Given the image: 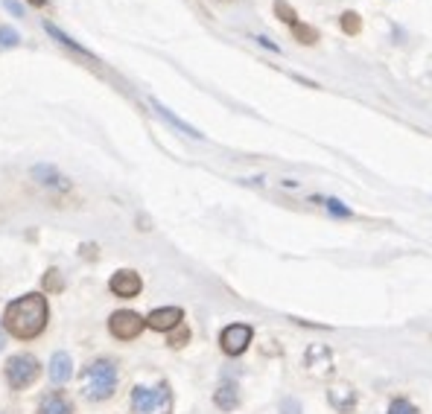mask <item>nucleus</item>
Returning <instances> with one entry per match:
<instances>
[{
    "label": "nucleus",
    "instance_id": "1",
    "mask_svg": "<svg viewBox=\"0 0 432 414\" xmlns=\"http://www.w3.org/2000/svg\"><path fill=\"white\" fill-rule=\"evenodd\" d=\"M50 318V306H47V297L38 292H29L24 297H15V301L6 306L3 312V327L15 339L29 341L44 333Z\"/></svg>",
    "mask_w": 432,
    "mask_h": 414
},
{
    "label": "nucleus",
    "instance_id": "2",
    "mask_svg": "<svg viewBox=\"0 0 432 414\" xmlns=\"http://www.w3.org/2000/svg\"><path fill=\"white\" fill-rule=\"evenodd\" d=\"M117 388V368L108 359H96L85 368V394L91 400H108Z\"/></svg>",
    "mask_w": 432,
    "mask_h": 414
},
{
    "label": "nucleus",
    "instance_id": "3",
    "mask_svg": "<svg viewBox=\"0 0 432 414\" xmlns=\"http://www.w3.org/2000/svg\"><path fill=\"white\" fill-rule=\"evenodd\" d=\"M131 408L138 414H170L173 411V394L170 385L161 383L155 388H143L138 385L131 391Z\"/></svg>",
    "mask_w": 432,
    "mask_h": 414
},
{
    "label": "nucleus",
    "instance_id": "4",
    "mask_svg": "<svg viewBox=\"0 0 432 414\" xmlns=\"http://www.w3.org/2000/svg\"><path fill=\"white\" fill-rule=\"evenodd\" d=\"M38 374H41V365H38V359L32 356V353H15L6 362V383L15 391L29 388L38 379Z\"/></svg>",
    "mask_w": 432,
    "mask_h": 414
},
{
    "label": "nucleus",
    "instance_id": "5",
    "mask_svg": "<svg viewBox=\"0 0 432 414\" xmlns=\"http://www.w3.org/2000/svg\"><path fill=\"white\" fill-rule=\"evenodd\" d=\"M143 327H146V318H141L138 312H131V309H120V312H114V316L108 318L111 336L120 339V341L138 339V336L143 333Z\"/></svg>",
    "mask_w": 432,
    "mask_h": 414
},
{
    "label": "nucleus",
    "instance_id": "6",
    "mask_svg": "<svg viewBox=\"0 0 432 414\" xmlns=\"http://www.w3.org/2000/svg\"><path fill=\"white\" fill-rule=\"evenodd\" d=\"M252 336H254V330L248 324H228L219 336V344L228 356H240V353H245V347L252 344Z\"/></svg>",
    "mask_w": 432,
    "mask_h": 414
},
{
    "label": "nucleus",
    "instance_id": "7",
    "mask_svg": "<svg viewBox=\"0 0 432 414\" xmlns=\"http://www.w3.org/2000/svg\"><path fill=\"white\" fill-rule=\"evenodd\" d=\"M108 289L117 295V297H135L141 295L143 289V280L138 272H131V269H120V272H114L111 280H108Z\"/></svg>",
    "mask_w": 432,
    "mask_h": 414
},
{
    "label": "nucleus",
    "instance_id": "8",
    "mask_svg": "<svg viewBox=\"0 0 432 414\" xmlns=\"http://www.w3.org/2000/svg\"><path fill=\"white\" fill-rule=\"evenodd\" d=\"M181 318H185V312H181L178 306H164V309H155V312H149V318H146V327L158 330V333H170V330L181 327Z\"/></svg>",
    "mask_w": 432,
    "mask_h": 414
},
{
    "label": "nucleus",
    "instance_id": "9",
    "mask_svg": "<svg viewBox=\"0 0 432 414\" xmlns=\"http://www.w3.org/2000/svg\"><path fill=\"white\" fill-rule=\"evenodd\" d=\"M307 368L315 374V376H330L333 374V356L324 344H312L307 350Z\"/></svg>",
    "mask_w": 432,
    "mask_h": 414
},
{
    "label": "nucleus",
    "instance_id": "10",
    "mask_svg": "<svg viewBox=\"0 0 432 414\" xmlns=\"http://www.w3.org/2000/svg\"><path fill=\"white\" fill-rule=\"evenodd\" d=\"M327 400H330V406H333L339 414H351L357 408V391L351 385L339 383V385H333L327 391Z\"/></svg>",
    "mask_w": 432,
    "mask_h": 414
},
{
    "label": "nucleus",
    "instance_id": "11",
    "mask_svg": "<svg viewBox=\"0 0 432 414\" xmlns=\"http://www.w3.org/2000/svg\"><path fill=\"white\" fill-rule=\"evenodd\" d=\"M73 374V362H71V353H53V359H50V379H53L56 385L68 383Z\"/></svg>",
    "mask_w": 432,
    "mask_h": 414
},
{
    "label": "nucleus",
    "instance_id": "12",
    "mask_svg": "<svg viewBox=\"0 0 432 414\" xmlns=\"http://www.w3.org/2000/svg\"><path fill=\"white\" fill-rule=\"evenodd\" d=\"M32 175H36L44 187H59V190H68L71 181L64 178L56 167H50V163H38V167H32Z\"/></svg>",
    "mask_w": 432,
    "mask_h": 414
},
{
    "label": "nucleus",
    "instance_id": "13",
    "mask_svg": "<svg viewBox=\"0 0 432 414\" xmlns=\"http://www.w3.org/2000/svg\"><path fill=\"white\" fill-rule=\"evenodd\" d=\"M38 414H73V406H71V400L64 394L53 391L38 403Z\"/></svg>",
    "mask_w": 432,
    "mask_h": 414
},
{
    "label": "nucleus",
    "instance_id": "14",
    "mask_svg": "<svg viewBox=\"0 0 432 414\" xmlns=\"http://www.w3.org/2000/svg\"><path fill=\"white\" fill-rule=\"evenodd\" d=\"M44 29H47V36H53V38H56V41H59L62 47H71L73 53L85 56V59H94V53H91V50H85V47H82L79 41H73V38L68 36V32H62V29H59V27H56L53 21H44ZM94 61H96V59H94Z\"/></svg>",
    "mask_w": 432,
    "mask_h": 414
},
{
    "label": "nucleus",
    "instance_id": "15",
    "mask_svg": "<svg viewBox=\"0 0 432 414\" xmlns=\"http://www.w3.org/2000/svg\"><path fill=\"white\" fill-rule=\"evenodd\" d=\"M213 403L219 406L222 411H234L240 406V391H237V385L234 383H222L219 391L213 394Z\"/></svg>",
    "mask_w": 432,
    "mask_h": 414
},
{
    "label": "nucleus",
    "instance_id": "16",
    "mask_svg": "<svg viewBox=\"0 0 432 414\" xmlns=\"http://www.w3.org/2000/svg\"><path fill=\"white\" fill-rule=\"evenodd\" d=\"M152 108H155V111H158V114H161V117H164V120H167L170 126H175V128H181V131H185V135H187V138H196V140H199V138H202V131H199V128H193V126H187L185 120H178V117H175V114H173V111H170L167 105H161V103H158V99H152Z\"/></svg>",
    "mask_w": 432,
    "mask_h": 414
},
{
    "label": "nucleus",
    "instance_id": "17",
    "mask_svg": "<svg viewBox=\"0 0 432 414\" xmlns=\"http://www.w3.org/2000/svg\"><path fill=\"white\" fill-rule=\"evenodd\" d=\"M339 29L345 32V36H359L362 32V15L354 12V9H347L339 15Z\"/></svg>",
    "mask_w": 432,
    "mask_h": 414
},
{
    "label": "nucleus",
    "instance_id": "18",
    "mask_svg": "<svg viewBox=\"0 0 432 414\" xmlns=\"http://www.w3.org/2000/svg\"><path fill=\"white\" fill-rule=\"evenodd\" d=\"M292 38H295L298 44H304V47H312L315 41H319V29L310 27V24H304V21H298V24L292 27Z\"/></svg>",
    "mask_w": 432,
    "mask_h": 414
},
{
    "label": "nucleus",
    "instance_id": "19",
    "mask_svg": "<svg viewBox=\"0 0 432 414\" xmlns=\"http://www.w3.org/2000/svg\"><path fill=\"white\" fill-rule=\"evenodd\" d=\"M272 9H275V18H278L280 24H287L289 29L298 24V12L287 3V0H275V6H272Z\"/></svg>",
    "mask_w": 432,
    "mask_h": 414
},
{
    "label": "nucleus",
    "instance_id": "20",
    "mask_svg": "<svg viewBox=\"0 0 432 414\" xmlns=\"http://www.w3.org/2000/svg\"><path fill=\"white\" fill-rule=\"evenodd\" d=\"M21 44V36L18 29H12L6 24H0V47H18Z\"/></svg>",
    "mask_w": 432,
    "mask_h": 414
},
{
    "label": "nucleus",
    "instance_id": "21",
    "mask_svg": "<svg viewBox=\"0 0 432 414\" xmlns=\"http://www.w3.org/2000/svg\"><path fill=\"white\" fill-rule=\"evenodd\" d=\"M62 286H64V280H62V272L50 269V272L44 274V289H47V292H59Z\"/></svg>",
    "mask_w": 432,
    "mask_h": 414
},
{
    "label": "nucleus",
    "instance_id": "22",
    "mask_svg": "<svg viewBox=\"0 0 432 414\" xmlns=\"http://www.w3.org/2000/svg\"><path fill=\"white\" fill-rule=\"evenodd\" d=\"M389 414H418V408H415L409 400H403V397H397V400H391V406H389Z\"/></svg>",
    "mask_w": 432,
    "mask_h": 414
},
{
    "label": "nucleus",
    "instance_id": "23",
    "mask_svg": "<svg viewBox=\"0 0 432 414\" xmlns=\"http://www.w3.org/2000/svg\"><path fill=\"white\" fill-rule=\"evenodd\" d=\"M187 339H190V330H187L185 324H181V327L175 330V333L170 336V344H173V347H185V344H187Z\"/></svg>",
    "mask_w": 432,
    "mask_h": 414
},
{
    "label": "nucleus",
    "instance_id": "24",
    "mask_svg": "<svg viewBox=\"0 0 432 414\" xmlns=\"http://www.w3.org/2000/svg\"><path fill=\"white\" fill-rule=\"evenodd\" d=\"M327 210L333 213V216H345V219H347V216H354V213L347 210L342 202H336V198H327Z\"/></svg>",
    "mask_w": 432,
    "mask_h": 414
},
{
    "label": "nucleus",
    "instance_id": "25",
    "mask_svg": "<svg viewBox=\"0 0 432 414\" xmlns=\"http://www.w3.org/2000/svg\"><path fill=\"white\" fill-rule=\"evenodd\" d=\"M280 411H284V414H301V403H298V400H284V403H280Z\"/></svg>",
    "mask_w": 432,
    "mask_h": 414
},
{
    "label": "nucleus",
    "instance_id": "26",
    "mask_svg": "<svg viewBox=\"0 0 432 414\" xmlns=\"http://www.w3.org/2000/svg\"><path fill=\"white\" fill-rule=\"evenodd\" d=\"M3 9L12 12L15 18H24V6H21V3H15V0H3Z\"/></svg>",
    "mask_w": 432,
    "mask_h": 414
},
{
    "label": "nucleus",
    "instance_id": "27",
    "mask_svg": "<svg viewBox=\"0 0 432 414\" xmlns=\"http://www.w3.org/2000/svg\"><path fill=\"white\" fill-rule=\"evenodd\" d=\"M29 3L36 6V9H44V6H47V0H29Z\"/></svg>",
    "mask_w": 432,
    "mask_h": 414
},
{
    "label": "nucleus",
    "instance_id": "28",
    "mask_svg": "<svg viewBox=\"0 0 432 414\" xmlns=\"http://www.w3.org/2000/svg\"><path fill=\"white\" fill-rule=\"evenodd\" d=\"M3 344H6V339H3V327H0V350H3Z\"/></svg>",
    "mask_w": 432,
    "mask_h": 414
}]
</instances>
